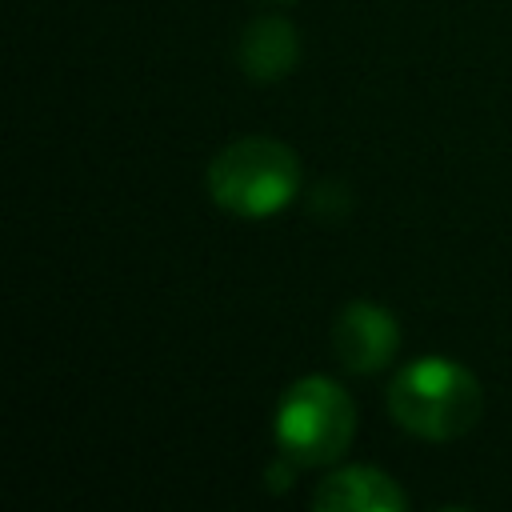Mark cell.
<instances>
[{
	"mask_svg": "<svg viewBox=\"0 0 512 512\" xmlns=\"http://www.w3.org/2000/svg\"><path fill=\"white\" fill-rule=\"evenodd\" d=\"M384 400H388V416L404 432L420 440H436V444L460 440L484 416L480 380L448 356H420L404 364L392 376Z\"/></svg>",
	"mask_w": 512,
	"mask_h": 512,
	"instance_id": "cell-1",
	"label": "cell"
},
{
	"mask_svg": "<svg viewBox=\"0 0 512 512\" xmlns=\"http://www.w3.org/2000/svg\"><path fill=\"white\" fill-rule=\"evenodd\" d=\"M300 192V160L284 140L240 136L224 144L208 164V196L216 208L240 220H268L284 212Z\"/></svg>",
	"mask_w": 512,
	"mask_h": 512,
	"instance_id": "cell-2",
	"label": "cell"
},
{
	"mask_svg": "<svg viewBox=\"0 0 512 512\" xmlns=\"http://www.w3.org/2000/svg\"><path fill=\"white\" fill-rule=\"evenodd\" d=\"M356 436V404L344 384L328 376L292 380L272 416V440L284 460L296 468H328L344 460Z\"/></svg>",
	"mask_w": 512,
	"mask_h": 512,
	"instance_id": "cell-3",
	"label": "cell"
},
{
	"mask_svg": "<svg viewBox=\"0 0 512 512\" xmlns=\"http://www.w3.org/2000/svg\"><path fill=\"white\" fill-rule=\"evenodd\" d=\"M400 352V324L384 304L352 300L332 320V356L344 372L372 376Z\"/></svg>",
	"mask_w": 512,
	"mask_h": 512,
	"instance_id": "cell-4",
	"label": "cell"
},
{
	"mask_svg": "<svg viewBox=\"0 0 512 512\" xmlns=\"http://www.w3.org/2000/svg\"><path fill=\"white\" fill-rule=\"evenodd\" d=\"M312 508L320 512H404L408 496L404 488L368 464L336 468L312 488Z\"/></svg>",
	"mask_w": 512,
	"mask_h": 512,
	"instance_id": "cell-5",
	"label": "cell"
},
{
	"mask_svg": "<svg viewBox=\"0 0 512 512\" xmlns=\"http://www.w3.org/2000/svg\"><path fill=\"white\" fill-rule=\"evenodd\" d=\"M236 60H240L248 80H280V76H288L296 68V60H300L296 28L288 20H276V16L252 20L240 32Z\"/></svg>",
	"mask_w": 512,
	"mask_h": 512,
	"instance_id": "cell-6",
	"label": "cell"
}]
</instances>
